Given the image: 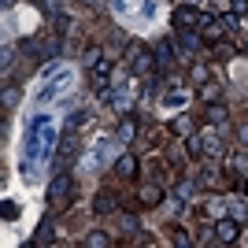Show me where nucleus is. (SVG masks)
I'll list each match as a JSON object with an SVG mask.
<instances>
[{
    "instance_id": "aec40b11",
    "label": "nucleus",
    "mask_w": 248,
    "mask_h": 248,
    "mask_svg": "<svg viewBox=\"0 0 248 248\" xmlns=\"http://www.w3.org/2000/svg\"><path fill=\"white\" fill-rule=\"evenodd\" d=\"M134 134H137L134 123H123V126H119V141H134Z\"/></svg>"
},
{
    "instance_id": "cd10ccee",
    "label": "nucleus",
    "mask_w": 248,
    "mask_h": 248,
    "mask_svg": "<svg viewBox=\"0 0 248 248\" xmlns=\"http://www.w3.org/2000/svg\"><path fill=\"white\" fill-rule=\"evenodd\" d=\"M237 141H241V145H248V123L237 126Z\"/></svg>"
},
{
    "instance_id": "0eeeda50",
    "label": "nucleus",
    "mask_w": 248,
    "mask_h": 248,
    "mask_svg": "<svg viewBox=\"0 0 248 248\" xmlns=\"http://www.w3.org/2000/svg\"><path fill=\"white\" fill-rule=\"evenodd\" d=\"M137 200H141L145 207H155L159 200H163V189H159V186H141V189H137Z\"/></svg>"
},
{
    "instance_id": "f257e3e1",
    "label": "nucleus",
    "mask_w": 248,
    "mask_h": 248,
    "mask_svg": "<svg viewBox=\"0 0 248 248\" xmlns=\"http://www.w3.org/2000/svg\"><path fill=\"white\" fill-rule=\"evenodd\" d=\"M71 189H74L71 174H56V178H52V186H48V204L60 211V207L67 204V197H71Z\"/></svg>"
},
{
    "instance_id": "a211bd4d",
    "label": "nucleus",
    "mask_w": 248,
    "mask_h": 248,
    "mask_svg": "<svg viewBox=\"0 0 248 248\" xmlns=\"http://www.w3.org/2000/svg\"><path fill=\"white\" fill-rule=\"evenodd\" d=\"M207 119H211V123H226V108H218V104H211V108H207Z\"/></svg>"
},
{
    "instance_id": "6ab92c4d",
    "label": "nucleus",
    "mask_w": 248,
    "mask_h": 248,
    "mask_svg": "<svg viewBox=\"0 0 248 248\" xmlns=\"http://www.w3.org/2000/svg\"><path fill=\"white\" fill-rule=\"evenodd\" d=\"M230 215H233V218H245V215H248L245 200H230Z\"/></svg>"
},
{
    "instance_id": "f03ea898",
    "label": "nucleus",
    "mask_w": 248,
    "mask_h": 248,
    "mask_svg": "<svg viewBox=\"0 0 248 248\" xmlns=\"http://www.w3.org/2000/svg\"><path fill=\"white\" fill-rule=\"evenodd\" d=\"M126 56H130V63H134V71H137V74H152L155 56H148L141 45H130V48H126Z\"/></svg>"
},
{
    "instance_id": "c756f323",
    "label": "nucleus",
    "mask_w": 248,
    "mask_h": 248,
    "mask_svg": "<svg viewBox=\"0 0 248 248\" xmlns=\"http://www.w3.org/2000/svg\"><path fill=\"white\" fill-rule=\"evenodd\" d=\"M182 4H200V0H182Z\"/></svg>"
},
{
    "instance_id": "5701e85b",
    "label": "nucleus",
    "mask_w": 248,
    "mask_h": 248,
    "mask_svg": "<svg viewBox=\"0 0 248 248\" xmlns=\"http://www.w3.org/2000/svg\"><path fill=\"white\" fill-rule=\"evenodd\" d=\"M193 82H200V85L207 82V67H204V63H197V67H193Z\"/></svg>"
},
{
    "instance_id": "f8f14e48",
    "label": "nucleus",
    "mask_w": 248,
    "mask_h": 248,
    "mask_svg": "<svg viewBox=\"0 0 248 248\" xmlns=\"http://www.w3.org/2000/svg\"><path fill=\"white\" fill-rule=\"evenodd\" d=\"M170 130H174V134H182V137H189V134H193V123H189V115H178V119H170Z\"/></svg>"
},
{
    "instance_id": "20e7f679",
    "label": "nucleus",
    "mask_w": 248,
    "mask_h": 248,
    "mask_svg": "<svg viewBox=\"0 0 248 248\" xmlns=\"http://www.w3.org/2000/svg\"><path fill=\"white\" fill-rule=\"evenodd\" d=\"M204 15L197 11V4H182V8L174 11V22L182 26V30H193V22H200Z\"/></svg>"
},
{
    "instance_id": "423d86ee",
    "label": "nucleus",
    "mask_w": 248,
    "mask_h": 248,
    "mask_svg": "<svg viewBox=\"0 0 248 248\" xmlns=\"http://www.w3.org/2000/svg\"><path fill=\"white\" fill-rule=\"evenodd\" d=\"M152 56H155V67H163V71H167V67L174 63V45H170V41H159Z\"/></svg>"
},
{
    "instance_id": "39448f33",
    "label": "nucleus",
    "mask_w": 248,
    "mask_h": 248,
    "mask_svg": "<svg viewBox=\"0 0 248 248\" xmlns=\"http://www.w3.org/2000/svg\"><path fill=\"white\" fill-rule=\"evenodd\" d=\"M137 167H141V163H137V155L126 152V155H119V159H115V174H119V178H134Z\"/></svg>"
},
{
    "instance_id": "bb28decb",
    "label": "nucleus",
    "mask_w": 248,
    "mask_h": 248,
    "mask_svg": "<svg viewBox=\"0 0 248 248\" xmlns=\"http://www.w3.org/2000/svg\"><path fill=\"white\" fill-rule=\"evenodd\" d=\"M15 100H19V93H15V89H11V85H8V89H4V108H11V104H15Z\"/></svg>"
},
{
    "instance_id": "7ed1b4c3",
    "label": "nucleus",
    "mask_w": 248,
    "mask_h": 248,
    "mask_svg": "<svg viewBox=\"0 0 248 248\" xmlns=\"http://www.w3.org/2000/svg\"><path fill=\"white\" fill-rule=\"evenodd\" d=\"M108 78H111V63L96 60L93 67H89V82H93V89H100V93H104V89H108Z\"/></svg>"
},
{
    "instance_id": "2eb2a0df",
    "label": "nucleus",
    "mask_w": 248,
    "mask_h": 248,
    "mask_svg": "<svg viewBox=\"0 0 248 248\" xmlns=\"http://www.w3.org/2000/svg\"><path fill=\"white\" fill-rule=\"evenodd\" d=\"M186 152H189V155H200V152H204V137L189 134V137H186Z\"/></svg>"
},
{
    "instance_id": "9b49d317",
    "label": "nucleus",
    "mask_w": 248,
    "mask_h": 248,
    "mask_svg": "<svg viewBox=\"0 0 248 248\" xmlns=\"http://www.w3.org/2000/svg\"><path fill=\"white\" fill-rule=\"evenodd\" d=\"M218 93H222V85H218V82H211V78H207V82L200 85V96H204L207 104H215V100H218Z\"/></svg>"
},
{
    "instance_id": "a878e982",
    "label": "nucleus",
    "mask_w": 248,
    "mask_h": 248,
    "mask_svg": "<svg viewBox=\"0 0 248 248\" xmlns=\"http://www.w3.org/2000/svg\"><path fill=\"white\" fill-rule=\"evenodd\" d=\"M193 193H197V186H193V182H182V186H178V197H182V200L193 197Z\"/></svg>"
},
{
    "instance_id": "4be33fe9",
    "label": "nucleus",
    "mask_w": 248,
    "mask_h": 248,
    "mask_svg": "<svg viewBox=\"0 0 248 248\" xmlns=\"http://www.w3.org/2000/svg\"><path fill=\"white\" fill-rule=\"evenodd\" d=\"M11 218H19V204L4 200V222H11Z\"/></svg>"
},
{
    "instance_id": "4468645a",
    "label": "nucleus",
    "mask_w": 248,
    "mask_h": 248,
    "mask_svg": "<svg viewBox=\"0 0 248 248\" xmlns=\"http://www.w3.org/2000/svg\"><path fill=\"white\" fill-rule=\"evenodd\" d=\"M45 241H52V218H45L41 226H37V237H33L30 245H45Z\"/></svg>"
},
{
    "instance_id": "b1692460",
    "label": "nucleus",
    "mask_w": 248,
    "mask_h": 248,
    "mask_svg": "<svg viewBox=\"0 0 248 248\" xmlns=\"http://www.w3.org/2000/svg\"><path fill=\"white\" fill-rule=\"evenodd\" d=\"M215 56H222V60H230V56H233V45H222V41H215Z\"/></svg>"
},
{
    "instance_id": "dca6fc26",
    "label": "nucleus",
    "mask_w": 248,
    "mask_h": 248,
    "mask_svg": "<svg viewBox=\"0 0 248 248\" xmlns=\"http://www.w3.org/2000/svg\"><path fill=\"white\" fill-rule=\"evenodd\" d=\"M197 45H200V37H197V33L182 30V48H186V52H197Z\"/></svg>"
},
{
    "instance_id": "412c9836",
    "label": "nucleus",
    "mask_w": 248,
    "mask_h": 248,
    "mask_svg": "<svg viewBox=\"0 0 248 248\" xmlns=\"http://www.w3.org/2000/svg\"><path fill=\"white\" fill-rule=\"evenodd\" d=\"M207 215H211V218H222V215H226V204L211 200V204H207Z\"/></svg>"
},
{
    "instance_id": "7c9ffc66",
    "label": "nucleus",
    "mask_w": 248,
    "mask_h": 248,
    "mask_svg": "<svg viewBox=\"0 0 248 248\" xmlns=\"http://www.w3.org/2000/svg\"><path fill=\"white\" fill-rule=\"evenodd\" d=\"M215 4H233V0H215Z\"/></svg>"
},
{
    "instance_id": "9d476101",
    "label": "nucleus",
    "mask_w": 248,
    "mask_h": 248,
    "mask_svg": "<svg viewBox=\"0 0 248 248\" xmlns=\"http://www.w3.org/2000/svg\"><path fill=\"white\" fill-rule=\"evenodd\" d=\"M93 211H96V215H111V211H115V197H111V193H96Z\"/></svg>"
},
{
    "instance_id": "f3484780",
    "label": "nucleus",
    "mask_w": 248,
    "mask_h": 248,
    "mask_svg": "<svg viewBox=\"0 0 248 248\" xmlns=\"http://www.w3.org/2000/svg\"><path fill=\"white\" fill-rule=\"evenodd\" d=\"M85 245H89V248H104V245H111V237H108V233H89Z\"/></svg>"
},
{
    "instance_id": "393cba45",
    "label": "nucleus",
    "mask_w": 248,
    "mask_h": 248,
    "mask_svg": "<svg viewBox=\"0 0 248 248\" xmlns=\"http://www.w3.org/2000/svg\"><path fill=\"white\" fill-rule=\"evenodd\" d=\"M163 104H167V108H182V104H186V93H170Z\"/></svg>"
},
{
    "instance_id": "c85d7f7f",
    "label": "nucleus",
    "mask_w": 248,
    "mask_h": 248,
    "mask_svg": "<svg viewBox=\"0 0 248 248\" xmlns=\"http://www.w3.org/2000/svg\"><path fill=\"white\" fill-rule=\"evenodd\" d=\"M233 11H237V15H241V11H248V0H233Z\"/></svg>"
},
{
    "instance_id": "1a4fd4ad",
    "label": "nucleus",
    "mask_w": 248,
    "mask_h": 248,
    "mask_svg": "<svg viewBox=\"0 0 248 248\" xmlns=\"http://www.w3.org/2000/svg\"><path fill=\"white\" fill-rule=\"evenodd\" d=\"M215 233H218V241H226V245H230V241H237V222H230V218L222 215V218H218V230H215Z\"/></svg>"
},
{
    "instance_id": "ddd939ff",
    "label": "nucleus",
    "mask_w": 248,
    "mask_h": 248,
    "mask_svg": "<svg viewBox=\"0 0 248 248\" xmlns=\"http://www.w3.org/2000/svg\"><path fill=\"white\" fill-rule=\"evenodd\" d=\"M119 230H123V233H137V230H141L137 215H119Z\"/></svg>"
},
{
    "instance_id": "6e6552de",
    "label": "nucleus",
    "mask_w": 248,
    "mask_h": 248,
    "mask_svg": "<svg viewBox=\"0 0 248 248\" xmlns=\"http://www.w3.org/2000/svg\"><path fill=\"white\" fill-rule=\"evenodd\" d=\"M204 152H207V155H222V152H226V145L218 141L215 130H204Z\"/></svg>"
}]
</instances>
